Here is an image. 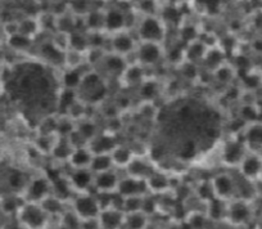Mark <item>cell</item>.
Listing matches in <instances>:
<instances>
[{"mask_svg": "<svg viewBox=\"0 0 262 229\" xmlns=\"http://www.w3.org/2000/svg\"><path fill=\"white\" fill-rule=\"evenodd\" d=\"M111 158H112V162L115 169L117 170H123L125 171L126 166L130 163V161L134 158L135 152L131 150V147L125 144H118L111 151Z\"/></svg>", "mask_w": 262, "mask_h": 229, "instance_id": "7402d4cb", "label": "cell"}, {"mask_svg": "<svg viewBox=\"0 0 262 229\" xmlns=\"http://www.w3.org/2000/svg\"><path fill=\"white\" fill-rule=\"evenodd\" d=\"M125 213L118 209H104L98 215L100 229H123Z\"/></svg>", "mask_w": 262, "mask_h": 229, "instance_id": "ffe728a7", "label": "cell"}, {"mask_svg": "<svg viewBox=\"0 0 262 229\" xmlns=\"http://www.w3.org/2000/svg\"><path fill=\"white\" fill-rule=\"evenodd\" d=\"M148 225H149V216L145 215L143 211L125 214L123 229H147Z\"/></svg>", "mask_w": 262, "mask_h": 229, "instance_id": "484cf974", "label": "cell"}, {"mask_svg": "<svg viewBox=\"0 0 262 229\" xmlns=\"http://www.w3.org/2000/svg\"><path fill=\"white\" fill-rule=\"evenodd\" d=\"M208 48L206 47L203 43L198 41V40H194L188 44V48L185 50V55L188 57L190 61H196V59H203L206 52H207Z\"/></svg>", "mask_w": 262, "mask_h": 229, "instance_id": "f546056e", "label": "cell"}, {"mask_svg": "<svg viewBox=\"0 0 262 229\" xmlns=\"http://www.w3.org/2000/svg\"><path fill=\"white\" fill-rule=\"evenodd\" d=\"M143 196H130V197H123L122 201V211L125 214L138 213L142 211L143 206Z\"/></svg>", "mask_w": 262, "mask_h": 229, "instance_id": "1f68e13d", "label": "cell"}, {"mask_svg": "<svg viewBox=\"0 0 262 229\" xmlns=\"http://www.w3.org/2000/svg\"><path fill=\"white\" fill-rule=\"evenodd\" d=\"M93 152L88 145L85 147L74 148L70 155L67 163L71 169H89L90 162H92Z\"/></svg>", "mask_w": 262, "mask_h": 229, "instance_id": "603a6c76", "label": "cell"}, {"mask_svg": "<svg viewBox=\"0 0 262 229\" xmlns=\"http://www.w3.org/2000/svg\"><path fill=\"white\" fill-rule=\"evenodd\" d=\"M257 183H258V185H261L262 187V169H261V171H259L258 178H257Z\"/></svg>", "mask_w": 262, "mask_h": 229, "instance_id": "e575fe53", "label": "cell"}, {"mask_svg": "<svg viewBox=\"0 0 262 229\" xmlns=\"http://www.w3.org/2000/svg\"><path fill=\"white\" fill-rule=\"evenodd\" d=\"M70 12L71 14L76 17H85L89 12H92L93 9H95L93 7L92 0H70L69 3Z\"/></svg>", "mask_w": 262, "mask_h": 229, "instance_id": "83f0119b", "label": "cell"}, {"mask_svg": "<svg viewBox=\"0 0 262 229\" xmlns=\"http://www.w3.org/2000/svg\"><path fill=\"white\" fill-rule=\"evenodd\" d=\"M155 120L158 125L150 153L163 151V156L180 162L210 152L221 139L225 128L223 117L213 106L189 97L171 100L157 111Z\"/></svg>", "mask_w": 262, "mask_h": 229, "instance_id": "6da1fadb", "label": "cell"}, {"mask_svg": "<svg viewBox=\"0 0 262 229\" xmlns=\"http://www.w3.org/2000/svg\"><path fill=\"white\" fill-rule=\"evenodd\" d=\"M76 130L82 135V137L85 138V139L88 140V142H90V140H92L93 138L98 134V133H99V130H98V127L95 125V122L93 121V120L88 119V117L80 120L79 124L76 125Z\"/></svg>", "mask_w": 262, "mask_h": 229, "instance_id": "f1b7e54d", "label": "cell"}, {"mask_svg": "<svg viewBox=\"0 0 262 229\" xmlns=\"http://www.w3.org/2000/svg\"><path fill=\"white\" fill-rule=\"evenodd\" d=\"M116 192L121 197H130V196L147 195L148 190L147 184H145V180L135 179V178H131L125 174V177H121Z\"/></svg>", "mask_w": 262, "mask_h": 229, "instance_id": "d6986e66", "label": "cell"}, {"mask_svg": "<svg viewBox=\"0 0 262 229\" xmlns=\"http://www.w3.org/2000/svg\"><path fill=\"white\" fill-rule=\"evenodd\" d=\"M145 184H147L148 193L150 195L161 196L172 192V179L170 175L161 171L158 168L147 178Z\"/></svg>", "mask_w": 262, "mask_h": 229, "instance_id": "4fadbf2b", "label": "cell"}, {"mask_svg": "<svg viewBox=\"0 0 262 229\" xmlns=\"http://www.w3.org/2000/svg\"><path fill=\"white\" fill-rule=\"evenodd\" d=\"M194 195L205 203L210 202L212 198H215L210 180H205V182L202 180V182L198 183V184L195 185V190H194Z\"/></svg>", "mask_w": 262, "mask_h": 229, "instance_id": "4dcf8cb0", "label": "cell"}, {"mask_svg": "<svg viewBox=\"0 0 262 229\" xmlns=\"http://www.w3.org/2000/svg\"><path fill=\"white\" fill-rule=\"evenodd\" d=\"M67 180H69L74 192H90V188H93L94 174L89 169H71V174H69Z\"/></svg>", "mask_w": 262, "mask_h": 229, "instance_id": "2e32d148", "label": "cell"}, {"mask_svg": "<svg viewBox=\"0 0 262 229\" xmlns=\"http://www.w3.org/2000/svg\"><path fill=\"white\" fill-rule=\"evenodd\" d=\"M156 2H157V3H161V2H163V0H156Z\"/></svg>", "mask_w": 262, "mask_h": 229, "instance_id": "8d00e7d4", "label": "cell"}, {"mask_svg": "<svg viewBox=\"0 0 262 229\" xmlns=\"http://www.w3.org/2000/svg\"><path fill=\"white\" fill-rule=\"evenodd\" d=\"M248 152V147L241 135H229L219 145V158L221 168L235 170Z\"/></svg>", "mask_w": 262, "mask_h": 229, "instance_id": "3957f363", "label": "cell"}, {"mask_svg": "<svg viewBox=\"0 0 262 229\" xmlns=\"http://www.w3.org/2000/svg\"><path fill=\"white\" fill-rule=\"evenodd\" d=\"M17 220L26 229H45L50 224V216L37 202H26L19 206Z\"/></svg>", "mask_w": 262, "mask_h": 229, "instance_id": "5b68a950", "label": "cell"}, {"mask_svg": "<svg viewBox=\"0 0 262 229\" xmlns=\"http://www.w3.org/2000/svg\"><path fill=\"white\" fill-rule=\"evenodd\" d=\"M117 171V169L113 168L111 170L99 173V174H94L93 190L95 191V193L116 192L121 179V177H118Z\"/></svg>", "mask_w": 262, "mask_h": 229, "instance_id": "5bb4252c", "label": "cell"}, {"mask_svg": "<svg viewBox=\"0 0 262 229\" xmlns=\"http://www.w3.org/2000/svg\"><path fill=\"white\" fill-rule=\"evenodd\" d=\"M127 30V16L122 9L117 7L104 9V26L103 31L107 34H115V32Z\"/></svg>", "mask_w": 262, "mask_h": 229, "instance_id": "9a60e30c", "label": "cell"}, {"mask_svg": "<svg viewBox=\"0 0 262 229\" xmlns=\"http://www.w3.org/2000/svg\"><path fill=\"white\" fill-rule=\"evenodd\" d=\"M71 207L72 210H74V213L76 214L81 220L98 218V215H99L100 213L97 195L90 192L77 193L76 197L72 198Z\"/></svg>", "mask_w": 262, "mask_h": 229, "instance_id": "9c48e42d", "label": "cell"}, {"mask_svg": "<svg viewBox=\"0 0 262 229\" xmlns=\"http://www.w3.org/2000/svg\"><path fill=\"white\" fill-rule=\"evenodd\" d=\"M239 135L248 150L262 153V119L247 124Z\"/></svg>", "mask_w": 262, "mask_h": 229, "instance_id": "e0dca14e", "label": "cell"}, {"mask_svg": "<svg viewBox=\"0 0 262 229\" xmlns=\"http://www.w3.org/2000/svg\"><path fill=\"white\" fill-rule=\"evenodd\" d=\"M77 98L85 105H97L107 94V84L99 72L89 70L80 80L76 89Z\"/></svg>", "mask_w": 262, "mask_h": 229, "instance_id": "7a4b0ae2", "label": "cell"}, {"mask_svg": "<svg viewBox=\"0 0 262 229\" xmlns=\"http://www.w3.org/2000/svg\"><path fill=\"white\" fill-rule=\"evenodd\" d=\"M157 169L152 158H147L145 156L135 155L125 169V174L131 178L140 180H147V178Z\"/></svg>", "mask_w": 262, "mask_h": 229, "instance_id": "7c38bea8", "label": "cell"}, {"mask_svg": "<svg viewBox=\"0 0 262 229\" xmlns=\"http://www.w3.org/2000/svg\"><path fill=\"white\" fill-rule=\"evenodd\" d=\"M115 166H113L110 153H97V155H93L89 170L92 171L93 174H99V173L111 170Z\"/></svg>", "mask_w": 262, "mask_h": 229, "instance_id": "4316f807", "label": "cell"}, {"mask_svg": "<svg viewBox=\"0 0 262 229\" xmlns=\"http://www.w3.org/2000/svg\"><path fill=\"white\" fill-rule=\"evenodd\" d=\"M140 87V97H143L144 102H150L158 93V82L152 80H144Z\"/></svg>", "mask_w": 262, "mask_h": 229, "instance_id": "d6a6232c", "label": "cell"}, {"mask_svg": "<svg viewBox=\"0 0 262 229\" xmlns=\"http://www.w3.org/2000/svg\"><path fill=\"white\" fill-rule=\"evenodd\" d=\"M45 229H60V228H59V226H58V225H57V226H55V228H53V226H52V225H50V224H49V225H48V226H47V228H45Z\"/></svg>", "mask_w": 262, "mask_h": 229, "instance_id": "d590c367", "label": "cell"}, {"mask_svg": "<svg viewBox=\"0 0 262 229\" xmlns=\"http://www.w3.org/2000/svg\"><path fill=\"white\" fill-rule=\"evenodd\" d=\"M117 145L116 142V135L110 134V133H98L94 138L89 142L88 147L93 152V155L97 153H111V151Z\"/></svg>", "mask_w": 262, "mask_h": 229, "instance_id": "44dd1931", "label": "cell"}, {"mask_svg": "<svg viewBox=\"0 0 262 229\" xmlns=\"http://www.w3.org/2000/svg\"><path fill=\"white\" fill-rule=\"evenodd\" d=\"M138 41L161 43L165 40L166 29L163 21L156 14H143L137 25Z\"/></svg>", "mask_w": 262, "mask_h": 229, "instance_id": "8992f818", "label": "cell"}, {"mask_svg": "<svg viewBox=\"0 0 262 229\" xmlns=\"http://www.w3.org/2000/svg\"><path fill=\"white\" fill-rule=\"evenodd\" d=\"M167 229H184L183 225H180V224H173V225H170Z\"/></svg>", "mask_w": 262, "mask_h": 229, "instance_id": "836d02e7", "label": "cell"}, {"mask_svg": "<svg viewBox=\"0 0 262 229\" xmlns=\"http://www.w3.org/2000/svg\"><path fill=\"white\" fill-rule=\"evenodd\" d=\"M108 43H110V52L127 57L128 54L134 53L138 45V37L130 34L127 30H122L115 34H108Z\"/></svg>", "mask_w": 262, "mask_h": 229, "instance_id": "30bf717a", "label": "cell"}, {"mask_svg": "<svg viewBox=\"0 0 262 229\" xmlns=\"http://www.w3.org/2000/svg\"><path fill=\"white\" fill-rule=\"evenodd\" d=\"M211 187H212L213 196L221 201H229L235 198V175L234 170L224 169L223 171L213 175L210 179Z\"/></svg>", "mask_w": 262, "mask_h": 229, "instance_id": "52a82bcc", "label": "cell"}, {"mask_svg": "<svg viewBox=\"0 0 262 229\" xmlns=\"http://www.w3.org/2000/svg\"><path fill=\"white\" fill-rule=\"evenodd\" d=\"M254 218H256L254 202H248L238 198H234L228 202L225 221L234 228H248L254 221Z\"/></svg>", "mask_w": 262, "mask_h": 229, "instance_id": "277c9868", "label": "cell"}, {"mask_svg": "<svg viewBox=\"0 0 262 229\" xmlns=\"http://www.w3.org/2000/svg\"><path fill=\"white\" fill-rule=\"evenodd\" d=\"M163 48L161 43L153 41H138L134 50L135 64L143 67L156 66L163 58Z\"/></svg>", "mask_w": 262, "mask_h": 229, "instance_id": "ba28073f", "label": "cell"}, {"mask_svg": "<svg viewBox=\"0 0 262 229\" xmlns=\"http://www.w3.org/2000/svg\"><path fill=\"white\" fill-rule=\"evenodd\" d=\"M39 203L44 209L45 213L50 216V220L55 218L58 219L66 211L64 201L62 198L57 197L55 195H53V193L48 196V197H45L42 201H40Z\"/></svg>", "mask_w": 262, "mask_h": 229, "instance_id": "cb8c5ba5", "label": "cell"}, {"mask_svg": "<svg viewBox=\"0 0 262 229\" xmlns=\"http://www.w3.org/2000/svg\"><path fill=\"white\" fill-rule=\"evenodd\" d=\"M262 169V153L256 151L248 150L243 160L241 161L238 168L235 169L242 177L246 179L257 182V178L259 175V171Z\"/></svg>", "mask_w": 262, "mask_h": 229, "instance_id": "8fae6325", "label": "cell"}, {"mask_svg": "<svg viewBox=\"0 0 262 229\" xmlns=\"http://www.w3.org/2000/svg\"><path fill=\"white\" fill-rule=\"evenodd\" d=\"M53 193L52 182L44 177L35 178L31 182L27 184L26 188V196L29 202H37L44 200L49 195Z\"/></svg>", "mask_w": 262, "mask_h": 229, "instance_id": "ac0fdd59", "label": "cell"}, {"mask_svg": "<svg viewBox=\"0 0 262 229\" xmlns=\"http://www.w3.org/2000/svg\"><path fill=\"white\" fill-rule=\"evenodd\" d=\"M226 211H228V202L219 198H212L206 205V216L210 220L224 221L226 219Z\"/></svg>", "mask_w": 262, "mask_h": 229, "instance_id": "d4e9b609", "label": "cell"}]
</instances>
